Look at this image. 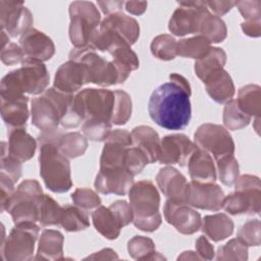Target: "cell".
I'll return each mask as SVG.
<instances>
[{"instance_id":"obj_1","label":"cell","mask_w":261,"mask_h":261,"mask_svg":"<svg viewBox=\"0 0 261 261\" xmlns=\"http://www.w3.org/2000/svg\"><path fill=\"white\" fill-rule=\"evenodd\" d=\"M191 94L189 81L178 73H171L169 82L158 86L150 96L148 111L151 119L169 130L184 129L192 117Z\"/></svg>"},{"instance_id":"obj_16","label":"cell","mask_w":261,"mask_h":261,"mask_svg":"<svg viewBox=\"0 0 261 261\" xmlns=\"http://www.w3.org/2000/svg\"><path fill=\"white\" fill-rule=\"evenodd\" d=\"M163 214L165 220L182 234H193L201 227V215L187 203L167 200Z\"/></svg>"},{"instance_id":"obj_42","label":"cell","mask_w":261,"mask_h":261,"mask_svg":"<svg viewBox=\"0 0 261 261\" xmlns=\"http://www.w3.org/2000/svg\"><path fill=\"white\" fill-rule=\"evenodd\" d=\"M114 96H115V99H114L111 123L121 125L126 123L132 116L133 102H132L130 96L122 90H115Z\"/></svg>"},{"instance_id":"obj_29","label":"cell","mask_w":261,"mask_h":261,"mask_svg":"<svg viewBox=\"0 0 261 261\" xmlns=\"http://www.w3.org/2000/svg\"><path fill=\"white\" fill-rule=\"evenodd\" d=\"M107 52L112 56V62L119 75V84L124 83L129 73L139 68V58L130 49V46L125 44L114 45Z\"/></svg>"},{"instance_id":"obj_10","label":"cell","mask_w":261,"mask_h":261,"mask_svg":"<svg viewBox=\"0 0 261 261\" xmlns=\"http://www.w3.org/2000/svg\"><path fill=\"white\" fill-rule=\"evenodd\" d=\"M234 193L225 196L222 208L231 215L259 214L261 185L259 177L243 174L234 182Z\"/></svg>"},{"instance_id":"obj_47","label":"cell","mask_w":261,"mask_h":261,"mask_svg":"<svg viewBox=\"0 0 261 261\" xmlns=\"http://www.w3.org/2000/svg\"><path fill=\"white\" fill-rule=\"evenodd\" d=\"M124 163L126 169L133 175H137L144 169L147 164H149V160L144 152H142L139 148L130 146L126 149Z\"/></svg>"},{"instance_id":"obj_35","label":"cell","mask_w":261,"mask_h":261,"mask_svg":"<svg viewBox=\"0 0 261 261\" xmlns=\"http://www.w3.org/2000/svg\"><path fill=\"white\" fill-rule=\"evenodd\" d=\"M258 85H246L239 90L237 103L251 117H259L261 113V91Z\"/></svg>"},{"instance_id":"obj_31","label":"cell","mask_w":261,"mask_h":261,"mask_svg":"<svg viewBox=\"0 0 261 261\" xmlns=\"http://www.w3.org/2000/svg\"><path fill=\"white\" fill-rule=\"evenodd\" d=\"M92 220L96 230L108 240L117 239L123 227L114 212L109 207L102 205L92 212Z\"/></svg>"},{"instance_id":"obj_25","label":"cell","mask_w":261,"mask_h":261,"mask_svg":"<svg viewBox=\"0 0 261 261\" xmlns=\"http://www.w3.org/2000/svg\"><path fill=\"white\" fill-rule=\"evenodd\" d=\"M37 142L27 133L24 127H15L8 129V154L19 162L30 160L36 152Z\"/></svg>"},{"instance_id":"obj_36","label":"cell","mask_w":261,"mask_h":261,"mask_svg":"<svg viewBox=\"0 0 261 261\" xmlns=\"http://www.w3.org/2000/svg\"><path fill=\"white\" fill-rule=\"evenodd\" d=\"M198 33L207 39L209 43H220L225 40L227 29L220 17L208 11L202 18Z\"/></svg>"},{"instance_id":"obj_7","label":"cell","mask_w":261,"mask_h":261,"mask_svg":"<svg viewBox=\"0 0 261 261\" xmlns=\"http://www.w3.org/2000/svg\"><path fill=\"white\" fill-rule=\"evenodd\" d=\"M114 99V91L88 88L73 96L72 108L83 122L111 123Z\"/></svg>"},{"instance_id":"obj_33","label":"cell","mask_w":261,"mask_h":261,"mask_svg":"<svg viewBox=\"0 0 261 261\" xmlns=\"http://www.w3.org/2000/svg\"><path fill=\"white\" fill-rule=\"evenodd\" d=\"M226 63V53L218 47H211L209 52L201 59L196 60L194 70L196 75L204 83L210 75L223 69Z\"/></svg>"},{"instance_id":"obj_2","label":"cell","mask_w":261,"mask_h":261,"mask_svg":"<svg viewBox=\"0 0 261 261\" xmlns=\"http://www.w3.org/2000/svg\"><path fill=\"white\" fill-rule=\"evenodd\" d=\"M49 80V72L42 61L24 58L19 68L2 77L0 98H15L25 94L40 95L46 91Z\"/></svg>"},{"instance_id":"obj_24","label":"cell","mask_w":261,"mask_h":261,"mask_svg":"<svg viewBox=\"0 0 261 261\" xmlns=\"http://www.w3.org/2000/svg\"><path fill=\"white\" fill-rule=\"evenodd\" d=\"M189 173L192 180L200 182H215L217 173L213 157L196 145L188 161Z\"/></svg>"},{"instance_id":"obj_20","label":"cell","mask_w":261,"mask_h":261,"mask_svg":"<svg viewBox=\"0 0 261 261\" xmlns=\"http://www.w3.org/2000/svg\"><path fill=\"white\" fill-rule=\"evenodd\" d=\"M134 176L126 168H100L94 186L100 194L123 196L134 185Z\"/></svg>"},{"instance_id":"obj_59","label":"cell","mask_w":261,"mask_h":261,"mask_svg":"<svg viewBox=\"0 0 261 261\" xmlns=\"http://www.w3.org/2000/svg\"><path fill=\"white\" fill-rule=\"evenodd\" d=\"M177 259L178 260H202L200 258V256L196 252H193V251L182 252L181 255H179L177 257Z\"/></svg>"},{"instance_id":"obj_6","label":"cell","mask_w":261,"mask_h":261,"mask_svg":"<svg viewBox=\"0 0 261 261\" xmlns=\"http://www.w3.org/2000/svg\"><path fill=\"white\" fill-rule=\"evenodd\" d=\"M40 175L47 189L53 193H65L72 187L70 164L51 142H40Z\"/></svg>"},{"instance_id":"obj_46","label":"cell","mask_w":261,"mask_h":261,"mask_svg":"<svg viewBox=\"0 0 261 261\" xmlns=\"http://www.w3.org/2000/svg\"><path fill=\"white\" fill-rule=\"evenodd\" d=\"M71 200L74 205L84 210L97 208L101 205V199L98 194L88 188H77L71 194Z\"/></svg>"},{"instance_id":"obj_26","label":"cell","mask_w":261,"mask_h":261,"mask_svg":"<svg viewBox=\"0 0 261 261\" xmlns=\"http://www.w3.org/2000/svg\"><path fill=\"white\" fill-rule=\"evenodd\" d=\"M28 101L27 95L16 98H1V117L8 129L25 127L29 118Z\"/></svg>"},{"instance_id":"obj_17","label":"cell","mask_w":261,"mask_h":261,"mask_svg":"<svg viewBox=\"0 0 261 261\" xmlns=\"http://www.w3.org/2000/svg\"><path fill=\"white\" fill-rule=\"evenodd\" d=\"M196 149L189 137L184 134L165 136L160 141V155L158 161L161 164H178L185 166Z\"/></svg>"},{"instance_id":"obj_8","label":"cell","mask_w":261,"mask_h":261,"mask_svg":"<svg viewBox=\"0 0 261 261\" xmlns=\"http://www.w3.org/2000/svg\"><path fill=\"white\" fill-rule=\"evenodd\" d=\"M69 40L74 48L89 47L94 34L99 30L101 14L93 2L73 1L69 5Z\"/></svg>"},{"instance_id":"obj_5","label":"cell","mask_w":261,"mask_h":261,"mask_svg":"<svg viewBox=\"0 0 261 261\" xmlns=\"http://www.w3.org/2000/svg\"><path fill=\"white\" fill-rule=\"evenodd\" d=\"M73 95L62 93L55 88L47 89L31 102L32 123L41 132L58 128L68 112Z\"/></svg>"},{"instance_id":"obj_43","label":"cell","mask_w":261,"mask_h":261,"mask_svg":"<svg viewBox=\"0 0 261 261\" xmlns=\"http://www.w3.org/2000/svg\"><path fill=\"white\" fill-rule=\"evenodd\" d=\"M216 173L224 186H232L239 177V163L233 154L224 155L215 160Z\"/></svg>"},{"instance_id":"obj_3","label":"cell","mask_w":261,"mask_h":261,"mask_svg":"<svg viewBox=\"0 0 261 261\" xmlns=\"http://www.w3.org/2000/svg\"><path fill=\"white\" fill-rule=\"evenodd\" d=\"M128 199L134 213V225L147 232L156 230L162 217L159 212L160 196L155 185L148 179L134 182L128 191Z\"/></svg>"},{"instance_id":"obj_48","label":"cell","mask_w":261,"mask_h":261,"mask_svg":"<svg viewBox=\"0 0 261 261\" xmlns=\"http://www.w3.org/2000/svg\"><path fill=\"white\" fill-rule=\"evenodd\" d=\"M21 162L12 158L7 151V144L2 142V154H1V172L10 176L15 182L21 176Z\"/></svg>"},{"instance_id":"obj_41","label":"cell","mask_w":261,"mask_h":261,"mask_svg":"<svg viewBox=\"0 0 261 261\" xmlns=\"http://www.w3.org/2000/svg\"><path fill=\"white\" fill-rule=\"evenodd\" d=\"M176 45L177 42L171 35L162 34L153 39L150 49L154 57L163 61H169L177 56Z\"/></svg>"},{"instance_id":"obj_21","label":"cell","mask_w":261,"mask_h":261,"mask_svg":"<svg viewBox=\"0 0 261 261\" xmlns=\"http://www.w3.org/2000/svg\"><path fill=\"white\" fill-rule=\"evenodd\" d=\"M156 182L160 191L169 200L187 203L190 182L176 168L165 166L156 175Z\"/></svg>"},{"instance_id":"obj_39","label":"cell","mask_w":261,"mask_h":261,"mask_svg":"<svg viewBox=\"0 0 261 261\" xmlns=\"http://www.w3.org/2000/svg\"><path fill=\"white\" fill-rule=\"evenodd\" d=\"M252 117L245 113L238 105L237 100H229L225 103L222 120L226 128L237 130L246 127L251 122Z\"/></svg>"},{"instance_id":"obj_18","label":"cell","mask_w":261,"mask_h":261,"mask_svg":"<svg viewBox=\"0 0 261 261\" xmlns=\"http://www.w3.org/2000/svg\"><path fill=\"white\" fill-rule=\"evenodd\" d=\"M222 189L215 182H190L187 204L198 209L218 211L222 209L224 200Z\"/></svg>"},{"instance_id":"obj_27","label":"cell","mask_w":261,"mask_h":261,"mask_svg":"<svg viewBox=\"0 0 261 261\" xmlns=\"http://www.w3.org/2000/svg\"><path fill=\"white\" fill-rule=\"evenodd\" d=\"M132 146L139 148L147 156L149 163L158 161L160 155V141L158 134L148 125L136 126L132 132Z\"/></svg>"},{"instance_id":"obj_55","label":"cell","mask_w":261,"mask_h":261,"mask_svg":"<svg viewBox=\"0 0 261 261\" xmlns=\"http://www.w3.org/2000/svg\"><path fill=\"white\" fill-rule=\"evenodd\" d=\"M98 6L101 8L102 12L106 15H110L116 12H120L122 7H124V1H98Z\"/></svg>"},{"instance_id":"obj_4","label":"cell","mask_w":261,"mask_h":261,"mask_svg":"<svg viewBox=\"0 0 261 261\" xmlns=\"http://www.w3.org/2000/svg\"><path fill=\"white\" fill-rule=\"evenodd\" d=\"M140 37L139 22L122 12L106 15L99 30L92 37L89 47L93 50L107 51L117 44L134 45Z\"/></svg>"},{"instance_id":"obj_53","label":"cell","mask_w":261,"mask_h":261,"mask_svg":"<svg viewBox=\"0 0 261 261\" xmlns=\"http://www.w3.org/2000/svg\"><path fill=\"white\" fill-rule=\"evenodd\" d=\"M195 248L196 253L202 260H211L214 258V247L206 237H199L195 243Z\"/></svg>"},{"instance_id":"obj_40","label":"cell","mask_w":261,"mask_h":261,"mask_svg":"<svg viewBox=\"0 0 261 261\" xmlns=\"http://www.w3.org/2000/svg\"><path fill=\"white\" fill-rule=\"evenodd\" d=\"M62 207L49 195L44 194L39 206L38 222L42 226L59 225Z\"/></svg>"},{"instance_id":"obj_22","label":"cell","mask_w":261,"mask_h":261,"mask_svg":"<svg viewBox=\"0 0 261 261\" xmlns=\"http://www.w3.org/2000/svg\"><path fill=\"white\" fill-rule=\"evenodd\" d=\"M19 46L25 58L42 62L51 59L55 53V45L52 39L34 28L19 38Z\"/></svg>"},{"instance_id":"obj_49","label":"cell","mask_w":261,"mask_h":261,"mask_svg":"<svg viewBox=\"0 0 261 261\" xmlns=\"http://www.w3.org/2000/svg\"><path fill=\"white\" fill-rule=\"evenodd\" d=\"M240 13L245 18V21L261 20V1L260 0H246L236 1Z\"/></svg>"},{"instance_id":"obj_51","label":"cell","mask_w":261,"mask_h":261,"mask_svg":"<svg viewBox=\"0 0 261 261\" xmlns=\"http://www.w3.org/2000/svg\"><path fill=\"white\" fill-rule=\"evenodd\" d=\"M109 208L114 212V214L116 215V217L118 218V220L120 221L122 226H125V225L129 224L130 222H133L134 213L130 208V205L126 201L117 200V201L113 202L109 206Z\"/></svg>"},{"instance_id":"obj_37","label":"cell","mask_w":261,"mask_h":261,"mask_svg":"<svg viewBox=\"0 0 261 261\" xmlns=\"http://www.w3.org/2000/svg\"><path fill=\"white\" fill-rule=\"evenodd\" d=\"M127 252L136 260H162L165 259L155 250L154 242L144 236H135L127 243Z\"/></svg>"},{"instance_id":"obj_32","label":"cell","mask_w":261,"mask_h":261,"mask_svg":"<svg viewBox=\"0 0 261 261\" xmlns=\"http://www.w3.org/2000/svg\"><path fill=\"white\" fill-rule=\"evenodd\" d=\"M233 221L224 213L206 215L201 221L202 231L213 242H220L233 232Z\"/></svg>"},{"instance_id":"obj_30","label":"cell","mask_w":261,"mask_h":261,"mask_svg":"<svg viewBox=\"0 0 261 261\" xmlns=\"http://www.w3.org/2000/svg\"><path fill=\"white\" fill-rule=\"evenodd\" d=\"M63 234L55 229H45L41 233L36 260H63Z\"/></svg>"},{"instance_id":"obj_45","label":"cell","mask_w":261,"mask_h":261,"mask_svg":"<svg viewBox=\"0 0 261 261\" xmlns=\"http://www.w3.org/2000/svg\"><path fill=\"white\" fill-rule=\"evenodd\" d=\"M238 239L246 246H259L261 243V226L259 219L245 222L238 231Z\"/></svg>"},{"instance_id":"obj_44","label":"cell","mask_w":261,"mask_h":261,"mask_svg":"<svg viewBox=\"0 0 261 261\" xmlns=\"http://www.w3.org/2000/svg\"><path fill=\"white\" fill-rule=\"evenodd\" d=\"M216 259L245 261L248 259V246H246L238 238L231 239L225 245L218 247Z\"/></svg>"},{"instance_id":"obj_56","label":"cell","mask_w":261,"mask_h":261,"mask_svg":"<svg viewBox=\"0 0 261 261\" xmlns=\"http://www.w3.org/2000/svg\"><path fill=\"white\" fill-rule=\"evenodd\" d=\"M241 28L245 35L252 38H258L261 34V20L243 21Z\"/></svg>"},{"instance_id":"obj_34","label":"cell","mask_w":261,"mask_h":261,"mask_svg":"<svg viewBox=\"0 0 261 261\" xmlns=\"http://www.w3.org/2000/svg\"><path fill=\"white\" fill-rule=\"evenodd\" d=\"M59 225L69 232L85 230L90 226L89 216L86 210L79 206L66 204L62 207Z\"/></svg>"},{"instance_id":"obj_13","label":"cell","mask_w":261,"mask_h":261,"mask_svg":"<svg viewBox=\"0 0 261 261\" xmlns=\"http://www.w3.org/2000/svg\"><path fill=\"white\" fill-rule=\"evenodd\" d=\"M195 144L208 152L214 160L224 155L234 153V142L228 130L214 123L201 124L195 135Z\"/></svg>"},{"instance_id":"obj_38","label":"cell","mask_w":261,"mask_h":261,"mask_svg":"<svg viewBox=\"0 0 261 261\" xmlns=\"http://www.w3.org/2000/svg\"><path fill=\"white\" fill-rule=\"evenodd\" d=\"M210 43L203 36L198 35L188 39H181L176 45V54L180 57L199 60L210 50Z\"/></svg>"},{"instance_id":"obj_54","label":"cell","mask_w":261,"mask_h":261,"mask_svg":"<svg viewBox=\"0 0 261 261\" xmlns=\"http://www.w3.org/2000/svg\"><path fill=\"white\" fill-rule=\"evenodd\" d=\"M207 8H210L216 16L226 14L236 6V1H205Z\"/></svg>"},{"instance_id":"obj_52","label":"cell","mask_w":261,"mask_h":261,"mask_svg":"<svg viewBox=\"0 0 261 261\" xmlns=\"http://www.w3.org/2000/svg\"><path fill=\"white\" fill-rule=\"evenodd\" d=\"M14 184L15 181L8 176L7 174L0 172V190H1V197H0V204H1V212L5 211V207L10 200L11 196L14 193Z\"/></svg>"},{"instance_id":"obj_12","label":"cell","mask_w":261,"mask_h":261,"mask_svg":"<svg viewBox=\"0 0 261 261\" xmlns=\"http://www.w3.org/2000/svg\"><path fill=\"white\" fill-rule=\"evenodd\" d=\"M40 227L35 222L15 224L8 237L1 244V257L7 261H27L33 259L35 243Z\"/></svg>"},{"instance_id":"obj_9","label":"cell","mask_w":261,"mask_h":261,"mask_svg":"<svg viewBox=\"0 0 261 261\" xmlns=\"http://www.w3.org/2000/svg\"><path fill=\"white\" fill-rule=\"evenodd\" d=\"M41 185L36 179H25L21 181L10 200L5 210L11 215L15 224L21 222H36L39 217V206L43 199Z\"/></svg>"},{"instance_id":"obj_14","label":"cell","mask_w":261,"mask_h":261,"mask_svg":"<svg viewBox=\"0 0 261 261\" xmlns=\"http://www.w3.org/2000/svg\"><path fill=\"white\" fill-rule=\"evenodd\" d=\"M168 22V30L177 37L196 34L203 16L209 11L205 1H181Z\"/></svg>"},{"instance_id":"obj_50","label":"cell","mask_w":261,"mask_h":261,"mask_svg":"<svg viewBox=\"0 0 261 261\" xmlns=\"http://www.w3.org/2000/svg\"><path fill=\"white\" fill-rule=\"evenodd\" d=\"M0 58L5 65H15L21 63L25 57L19 45L9 42L1 48Z\"/></svg>"},{"instance_id":"obj_57","label":"cell","mask_w":261,"mask_h":261,"mask_svg":"<svg viewBox=\"0 0 261 261\" xmlns=\"http://www.w3.org/2000/svg\"><path fill=\"white\" fill-rule=\"evenodd\" d=\"M148 3L145 1H126L124 2V9L134 15H141L147 9Z\"/></svg>"},{"instance_id":"obj_58","label":"cell","mask_w":261,"mask_h":261,"mask_svg":"<svg viewBox=\"0 0 261 261\" xmlns=\"http://www.w3.org/2000/svg\"><path fill=\"white\" fill-rule=\"evenodd\" d=\"M86 259H95V260H113V259H118V256L116 254V252L112 249L106 248L103 249L99 252L94 253L91 256H88Z\"/></svg>"},{"instance_id":"obj_15","label":"cell","mask_w":261,"mask_h":261,"mask_svg":"<svg viewBox=\"0 0 261 261\" xmlns=\"http://www.w3.org/2000/svg\"><path fill=\"white\" fill-rule=\"evenodd\" d=\"M34 22L32 12L22 1H0V24L9 37H21L32 29Z\"/></svg>"},{"instance_id":"obj_28","label":"cell","mask_w":261,"mask_h":261,"mask_svg":"<svg viewBox=\"0 0 261 261\" xmlns=\"http://www.w3.org/2000/svg\"><path fill=\"white\" fill-rule=\"evenodd\" d=\"M204 84L207 94L214 102L219 104H223L231 100L236 93L232 79L224 69L210 75Z\"/></svg>"},{"instance_id":"obj_11","label":"cell","mask_w":261,"mask_h":261,"mask_svg":"<svg viewBox=\"0 0 261 261\" xmlns=\"http://www.w3.org/2000/svg\"><path fill=\"white\" fill-rule=\"evenodd\" d=\"M68 57L84 66L87 84L93 83L102 87L119 84V75L113 62L98 55L92 48L73 47Z\"/></svg>"},{"instance_id":"obj_19","label":"cell","mask_w":261,"mask_h":261,"mask_svg":"<svg viewBox=\"0 0 261 261\" xmlns=\"http://www.w3.org/2000/svg\"><path fill=\"white\" fill-rule=\"evenodd\" d=\"M38 142L53 143L61 154L68 159L83 156L88 148V140L84 135L77 132L62 133L58 128L49 132H42L38 137Z\"/></svg>"},{"instance_id":"obj_23","label":"cell","mask_w":261,"mask_h":261,"mask_svg":"<svg viewBox=\"0 0 261 261\" xmlns=\"http://www.w3.org/2000/svg\"><path fill=\"white\" fill-rule=\"evenodd\" d=\"M85 84H87V80L84 66L80 62L69 59L56 70L53 88L62 93L72 95Z\"/></svg>"}]
</instances>
